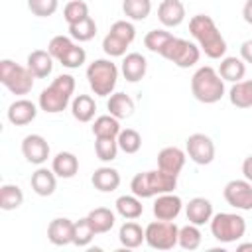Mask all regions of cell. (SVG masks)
Masks as SVG:
<instances>
[{
  "label": "cell",
  "mask_w": 252,
  "mask_h": 252,
  "mask_svg": "<svg viewBox=\"0 0 252 252\" xmlns=\"http://www.w3.org/2000/svg\"><path fill=\"white\" fill-rule=\"evenodd\" d=\"M189 32L195 37L199 49L209 59H222L226 53V41L219 32L215 20L207 14H195L189 20Z\"/></svg>",
  "instance_id": "1"
},
{
  "label": "cell",
  "mask_w": 252,
  "mask_h": 252,
  "mask_svg": "<svg viewBox=\"0 0 252 252\" xmlns=\"http://www.w3.org/2000/svg\"><path fill=\"white\" fill-rule=\"evenodd\" d=\"M175 187H177V175L165 173L159 167L152 171H140L130 181L132 193L140 199H150L161 193H171Z\"/></svg>",
  "instance_id": "2"
},
{
  "label": "cell",
  "mask_w": 252,
  "mask_h": 252,
  "mask_svg": "<svg viewBox=\"0 0 252 252\" xmlns=\"http://www.w3.org/2000/svg\"><path fill=\"white\" fill-rule=\"evenodd\" d=\"M73 93H75V77L63 73V75H57L51 81V85L41 91L37 104L43 112L57 114V112H63L67 108Z\"/></svg>",
  "instance_id": "3"
},
{
  "label": "cell",
  "mask_w": 252,
  "mask_h": 252,
  "mask_svg": "<svg viewBox=\"0 0 252 252\" xmlns=\"http://www.w3.org/2000/svg\"><path fill=\"white\" fill-rule=\"evenodd\" d=\"M191 93L203 104H215L224 96V79L213 67H199L191 77Z\"/></svg>",
  "instance_id": "4"
},
{
  "label": "cell",
  "mask_w": 252,
  "mask_h": 252,
  "mask_svg": "<svg viewBox=\"0 0 252 252\" xmlns=\"http://www.w3.org/2000/svg\"><path fill=\"white\" fill-rule=\"evenodd\" d=\"M87 79L89 87L96 96H108L112 94L116 81H118V67L110 59H94L87 67Z\"/></svg>",
  "instance_id": "5"
},
{
  "label": "cell",
  "mask_w": 252,
  "mask_h": 252,
  "mask_svg": "<svg viewBox=\"0 0 252 252\" xmlns=\"http://www.w3.org/2000/svg\"><path fill=\"white\" fill-rule=\"evenodd\" d=\"M33 79L35 77L28 67L18 65L12 59L0 61V83L12 94H28L33 89Z\"/></svg>",
  "instance_id": "6"
},
{
  "label": "cell",
  "mask_w": 252,
  "mask_h": 252,
  "mask_svg": "<svg viewBox=\"0 0 252 252\" xmlns=\"http://www.w3.org/2000/svg\"><path fill=\"white\" fill-rule=\"evenodd\" d=\"M209 224H211V234L222 244L236 242L246 232V220L236 213H217L213 215Z\"/></svg>",
  "instance_id": "7"
},
{
  "label": "cell",
  "mask_w": 252,
  "mask_h": 252,
  "mask_svg": "<svg viewBox=\"0 0 252 252\" xmlns=\"http://www.w3.org/2000/svg\"><path fill=\"white\" fill-rule=\"evenodd\" d=\"M136 37V28L128 20H118L110 26L108 33L102 39V49L108 57H122L126 55L128 45Z\"/></svg>",
  "instance_id": "8"
},
{
  "label": "cell",
  "mask_w": 252,
  "mask_h": 252,
  "mask_svg": "<svg viewBox=\"0 0 252 252\" xmlns=\"http://www.w3.org/2000/svg\"><path fill=\"white\" fill-rule=\"evenodd\" d=\"M179 242V226L173 220L156 219L146 226V244L154 250H171Z\"/></svg>",
  "instance_id": "9"
},
{
  "label": "cell",
  "mask_w": 252,
  "mask_h": 252,
  "mask_svg": "<svg viewBox=\"0 0 252 252\" xmlns=\"http://www.w3.org/2000/svg\"><path fill=\"white\" fill-rule=\"evenodd\" d=\"M161 57L167 59L169 63L181 67V69H189V67H193V65L199 61V57H201V49H199V45H195L193 41L183 39V37H175V35H173L171 41L163 47Z\"/></svg>",
  "instance_id": "10"
},
{
  "label": "cell",
  "mask_w": 252,
  "mask_h": 252,
  "mask_svg": "<svg viewBox=\"0 0 252 252\" xmlns=\"http://www.w3.org/2000/svg\"><path fill=\"white\" fill-rule=\"evenodd\" d=\"M185 152L189 156L191 161H195L197 165H209L215 159V144L207 134H191L185 140Z\"/></svg>",
  "instance_id": "11"
},
{
  "label": "cell",
  "mask_w": 252,
  "mask_h": 252,
  "mask_svg": "<svg viewBox=\"0 0 252 252\" xmlns=\"http://www.w3.org/2000/svg\"><path fill=\"white\" fill-rule=\"evenodd\" d=\"M224 201L238 211H252V183L248 179H232L222 189Z\"/></svg>",
  "instance_id": "12"
},
{
  "label": "cell",
  "mask_w": 252,
  "mask_h": 252,
  "mask_svg": "<svg viewBox=\"0 0 252 252\" xmlns=\"http://www.w3.org/2000/svg\"><path fill=\"white\" fill-rule=\"evenodd\" d=\"M22 154L24 158L33 163V165H41L47 161L49 158V144L43 136L39 134H28L24 140H22Z\"/></svg>",
  "instance_id": "13"
},
{
  "label": "cell",
  "mask_w": 252,
  "mask_h": 252,
  "mask_svg": "<svg viewBox=\"0 0 252 252\" xmlns=\"http://www.w3.org/2000/svg\"><path fill=\"white\" fill-rule=\"evenodd\" d=\"M181 207H183V201L179 195H173L171 193H161L158 195V199L154 201V217L159 219V220H175L181 213Z\"/></svg>",
  "instance_id": "14"
},
{
  "label": "cell",
  "mask_w": 252,
  "mask_h": 252,
  "mask_svg": "<svg viewBox=\"0 0 252 252\" xmlns=\"http://www.w3.org/2000/svg\"><path fill=\"white\" fill-rule=\"evenodd\" d=\"M73 232H75V222L71 219H65V217L53 219L47 226V238L55 246L73 244Z\"/></svg>",
  "instance_id": "15"
},
{
  "label": "cell",
  "mask_w": 252,
  "mask_h": 252,
  "mask_svg": "<svg viewBox=\"0 0 252 252\" xmlns=\"http://www.w3.org/2000/svg\"><path fill=\"white\" fill-rule=\"evenodd\" d=\"M185 215L191 224L203 226V224L211 222V219H213V203L205 197H193L185 205Z\"/></svg>",
  "instance_id": "16"
},
{
  "label": "cell",
  "mask_w": 252,
  "mask_h": 252,
  "mask_svg": "<svg viewBox=\"0 0 252 252\" xmlns=\"http://www.w3.org/2000/svg\"><path fill=\"white\" fill-rule=\"evenodd\" d=\"M6 114L14 126H26L37 116V106L28 98H18L8 106Z\"/></svg>",
  "instance_id": "17"
},
{
  "label": "cell",
  "mask_w": 252,
  "mask_h": 252,
  "mask_svg": "<svg viewBox=\"0 0 252 252\" xmlns=\"http://www.w3.org/2000/svg\"><path fill=\"white\" fill-rule=\"evenodd\" d=\"M185 152L175 148V146H167L163 148L159 154H158V167L165 173H171V175H179V171L183 169L185 165Z\"/></svg>",
  "instance_id": "18"
},
{
  "label": "cell",
  "mask_w": 252,
  "mask_h": 252,
  "mask_svg": "<svg viewBox=\"0 0 252 252\" xmlns=\"http://www.w3.org/2000/svg\"><path fill=\"white\" fill-rule=\"evenodd\" d=\"M55 171L53 169H47V167H37L33 173H32V179H30V185L33 189L35 195L39 197H49L55 193L57 189V179H55Z\"/></svg>",
  "instance_id": "19"
},
{
  "label": "cell",
  "mask_w": 252,
  "mask_h": 252,
  "mask_svg": "<svg viewBox=\"0 0 252 252\" xmlns=\"http://www.w3.org/2000/svg\"><path fill=\"white\" fill-rule=\"evenodd\" d=\"M158 20L165 28H177L185 20V6L181 0H161L158 8Z\"/></svg>",
  "instance_id": "20"
},
{
  "label": "cell",
  "mask_w": 252,
  "mask_h": 252,
  "mask_svg": "<svg viewBox=\"0 0 252 252\" xmlns=\"http://www.w3.org/2000/svg\"><path fill=\"white\" fill-rule=\"evenodd\" d=\"M120 71L124 75V79L128 83H138L146 77V71H148V61L142 53H128L124 59H122V65H120Z\"/></svg>",
  "instance_id": "21"
},
{
  "label": "cell",
  "mask_w": 252,
  "mask_h": 252,
  "mask_svg": "<svg viewBox=\"0 0 252 252\" xmlns=\"http://www.w3.org/2000/svg\"><path fill=\"white\" fill-rule=\"evenodd\" d=\"M26 67L33 73L35 79H45L51 75L53 71V57L49 51L45 49H35L28 55V61H26Z\"/></svg>",
  "instance_id": "22"
},
{
  "label": "cell",
  "mask_w": 252,
  "mask_h": 252,
  "mask_svg": "<svg viewBox=\"0 0 252 252\" xmlns=\"http://www.w3.org/2000/svg\"><path fill=\"white\" fill-rule=\"evenodd\" d=\"M51 169L55 171L57 177L71 179L79 171V158L73 152H59V154H55V158L51 161Z\"/></svg>",
  "instance_id": "23"
},
{
  "label": "cell",
  "mask_w": 252,
  "mask_h": 252,
  "mask_svg": "<svg viewBox=\"0 0 252 252\" xmlns=\"http://www.w3.org/2000/svg\"><path fill=\"white\" fill-rule=\"evenodd\" d=\"M91 181H93L94 189H98L100 193H112V191L118 189V185H120V173H118L114 167L104 165V167L94 169Z\"/></svg>",
  "instance_id": "24"
},
{
  "label": "cell",
  "mask_w": 252,
  "mask_h": 252,
  "mask_svg": "<svg viewBox=\"0 0 252 252\" xmlns=\"http://www.w3.org/2000/svg\"><path fill=\"white\" fill-rule=\"evenodd\" d=\"M94 112H96V104H94V98L91 94H77L71 102V114L77 122H91L94 118Z\"/></svg>",
  "instance_id": "25"
},
{
  "label": "cell",
  "mask_w": 252,
  "mask_h": 252,
  "mask_svg": "<svg viewBox=\"0 0 252 252\" xmlns=\"http://www.w3.org/2000/svg\"><path fill=\"white\" fill-rule=\"evenodd\" d=\"M118 240L124 248H138V246H142V242H146V228H142L134 220H128L120 226Z\"/></svg>",
  "instance_id": "26"
},
{
  "label": "cell",
  "mask_w": 252,
  "mask_h": 252,
  "mask_svg": "<svg viewBox=\"0 0 252 252\" xmlns=\"http://www.w3.org/2000/svg\"><path fill=\"white\" fill-rule=\"evenodd\" d=\"M114 207H116V213L126 220H136L144 213V205H142L140 197H136L134 193L132 195H120L116 199Z\"/></svg>",
  "instance_id": "27"
},
{
  "label": "cell",
  "mask_w": 252,
  "mask_h": 252,
  "mask_svg": "<svg viewBox=\"0 0 252 252\" xmlns=\"http://www.w3.org/2000/svg\"><path fill=\"white\" fill-rule=\"evenodd\" d=\"M219 75L228 83H238L246 75V65L240 57H222L219 65Z\"/></svg>",
  "instance_id": "28"
},
{
  "label": "cell",
  "mask_w": 252,
  "mask_h": 252,
  "mask_svg": "<svg viewBox=\"0 0 252 252\" xmlns=\"http://www.w3.org/2000/svg\"><path fill=\"white\" fill-rule=\"evenodd\" d=\"M106 108L112 116H116L118 120H124L134 114V100L126 93H112L106 102Z\"/></svg>",
  "instance_id": "29"
},
{
  "label": "cell",
  "mask_w": 252,
  "mask_h": 252,
  "mask_svg": "<svg viewBox=\"0 0 252 252\" xmlns=\"http://www.w3.org/2000/svg\"><path fill=\"white\" fill-rule=\"evenodd\" d=\"M87 219H89V222H91V226L94 228L96 234L108 232V230L114 226V222H116L114 211H110V209H106V207H96V209H93V211L87 215Z\"/></svg>",
  "instance_id": "30"
},
{
  "label": "cell",
  "mask_w": 252,
  "mask_h": 252,
  "mask_svg": "<svg viewBox=\"0 0 252 252\" xmlns=\"http://www.w3.org/2000/svg\"><path fill=\"white\" fill-rule=\"evenodd\" d=\"M230 104L236 108H252V79L232 83L228 91Z\"/></svg>",
  "instance_id": "31"
},
{
  "label": "cell",
  "mask_w": 252,
  "mask_h": 252,
  "mask_svg": "<svg viewBox=\"0 0 252 252\" xmlns=\"http://www.w3.org/2000/svg\"><path fill=\"white\" fill-rule=\"evenodd\" d=\"M120 120L112 114H102L94 118L93 122V134L94 138H118L120 134Z\"/></svg>",
  "instance_id": "32"
},
{
  "label": "cell",
  "mask_w": 252,
  "mask_h": 252,
  "mask_svg": "<svg viewBox=\"0 0 252 252\" xmlns=\"http://www.w3.org/2000/svg\"><path fill=\"white\" fill-rule=\"evenodd\" d=\"M24 203V191L14 183H4L0 187V209L14 211Z\"/></svg>",
  "instance_id": "33"
},
{
  "label": "cell",
  "mask_w": 252,
  "mask_h": 252,
  "mask_svg": "<svg viewBox=\"0 0 252 252\" xmlns=\"http://www.w3.org/2000/svg\"><path fill=\"white\" fill-rule=\"evenodd\" d=\"M122 12L134 22H142L152 12V0H122Z\"/></svg>",
  "instance_id": "34"
},
{
  "label": "cell",
  "mask_w": 252,
  "mask_h": 252,
  "mask_svg": "<svg viewBox=\"0 0 252 252\" xmlns=\"http://www.w3.org/2000/svg\"><path fill=\"white\" fill-rule=\"evenodd\" d=\"M201 240H203V236H201V230L197 224L189 222V224L179 228V242L177 244L183 250H197L201 246Z\"/></svg>",
  "instance_id": "35"
},
{
  "label": "cell",
  "mask_w": 252,
  "mask_h": 252,
  "mask_svg": "<svg viewBox=\"0 0 252 252\" xmlns=\"http://www.w3.org/2000/svg\"><path fill=\"white\" fill-rule=\"evenodd\" d=\"M69 35L77 41H91L96 35V22L89 16V18L81 20L79 24L69 26Z\"/></svg>",
  "instance_id": "36"
},
{
  "label": "cell",
  "mask_w": 252,
  "mask_h": 252,
  "mask_svg": "<svg viewBox=\"0 0 252 252\" xmlns=\"http://www.w3.org/2000/svg\"><path fill=\"white\" fill-rule=\"evenodd\" d=\"M63 18H65L67 26L79 24L81 20L89 18V6H87V2H83V0H71V2H67L65 8H63Z\"/></svg>",
  "instance_id": "37"
},
{
  "label": "cell",
  "mask_w": 252,
  "mask_h": 252,
  "mask_svg": "<svg viewBox=\"0 0 252 252\" xmlns=\"http://www.w3.org/2000/svg\"><path fill=\"white\" fill-rule=\"evenodd\" d=\"M171 33L169 32H165V30H150L148 33H146V37H144V45L152 51V53H158V55H161V51H163V47L171 41Z\"/></svg>",
  "instance_id": "38"
},
{
  "label": "cell",
  "mask_w": 252,
  "mask_h": 252,
  "mask_svg": "<svg viewBox=\"0 0 252 252\" xmlns=\"http://www.w3.org/2000/svg\"><path fill=\"white\" fill-rule=\"evenodd\" d=\"M118 148L124 152V154H136L140 148H142V136L138 130L134 128H126V130H120L118 134Z\"/></svg>",
  "instance_id": "39"
},
{
  "label": "cell",
  "mask_w": 252,
  "mask_h": 252,
  "mask_svg": "<svg viewBox=\"0 0 252 252\" xmlns=\"http://www.w3.org/2000/svg\"><path fill=\"white\" fill-rule=\"evenodd\" d=\"M94 234H96V232H94V228L91 226V222H89L87 217L75 220V232H73V244H75V246H79V248L89 246L91 240L94 238Z\"/></svg>",
  "instance_id": "40"
},
{
  "label": "cell",
  "mask_w": 252,
  "mask_h": 252,
  "mask_svg": "<svg viewBox=\"0 0 252 252\" xmlns=\"http://www.w3.org/2000/svg\"><path fill=\"white\" fill-rule=\"evenodd\" d=\"M118 140L116 138H96L94 142V152H96V158L100 161H112L116 159V154H118Z\"/></svg>",
  "instance_id": "41"
},
{
  "label": "cell",
  "mask_w": 252,
  "mask_h": 252,
  "mask_svg": "<svg viewBox=\"0 0 252 252\" xmlns=\"http://www.w3.org/2000/svg\"><path fill=\"white\" fill-rule=\"evenodd\" d=\"M85 59H87L85 49H83L81 45L73 43V45L63 53V57L59 59V63H61L63 67H67V69H77V67H81V65L85 63Z\"/></svg>",
  "instance_id": "42"
},
{
  "label": "cell",
  "mask_w": 252,
  "mask_h": 252,
  "mask_svg": "<svg viewBox=\"0 0 252 252\" xmlns=\"http://www.w3.org/2000/svg\"><path fill=\"white\" fill-rule=\"evenodd\" d=\"M59 0H28V10L37 18H49L57 12Z\"/></svg>",
  "instance_id": "43"
},
{
  "label": "cell",
  "mask_w": 252,
  "mask_h": 252,
  "mask_svg": "<svg viewBox=\"0 0 252 252\" xmlns=\"http://www.w3.org/2000/svg\"><path fill=\"white\" fill-rule=\"evenodd\" d=\"M73 45V37H67V35H55V37H51V41H49V45H47V51L51 53V57L53 59H61L63 57V53L69 49Z\"/></svg>",
  "instance_id": "44"
},
{
  "label": "cell",
  "mask_w": 252,
  "mask_h": 252,
  "mask_svg": "<svg viewBox=\"0 0 252 252\" xmlns=\"http://www.w3.org/2000/svg\"><path fill=\"white\" fill-rule=\"evenodd\" d=\"M240 59L244 63H250L252 65V39H246L242 45H240Z\"/></svg>",
  "instance_id": "45"
},
{
  "label": "cell",
  "mask_w": 252,
  "mask_h": 252,
  "mask_svg": "<svg viewBox=\"0 0 252 252\" xmlns=\"http://www.w3.org/2000/svg\"><path fill=\"white\" fill-rule=\"evenodd\" d=\"M242 173H244V179H248L252 183V154L248 158H244V161H242Z\"/></svg>",
  "instance_id": "46"
},
{
  "label": "cell",
  "mask_w": 252,
  "mask_h": 252,
  "mask_svg": "<svg viewBox=\"0 0 252 252\" xmlns=\"http://www.w3.org/2000/svg\"><path fill=\"white\" fill-rule=\"evenodd\" d=\"M242 18L246 24L252 26V0H246L244 6H242Z\"/></svg>",
  "instance_id": "47"
},
{
  "label": "cell",
  "mask_w": 252,
  "mask_h": 252,
  "mask_svg": "<svg viewBox=\"0 0 252 252\" xmlns=\"http://www.w3.org/2000/svg\"><path fill=\"white\" fill-rule=\"evenodd\" d=\"M246 250H252V242H244L236 246V252H246Z\"/></svg>",
  "instance_id": "48"
}]
</instances>
